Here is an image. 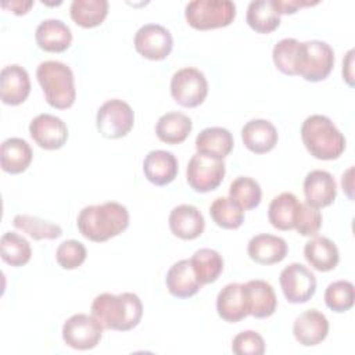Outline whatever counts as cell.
<instances>
[{"label":"cell","mask_w":355,"mask_h":355,"mask_svg":"<svg viewBox=\"0 0 355 355\" xmlns=\"http://www.w3.org/2000/svg\"><path fill=\"white\" fill-rule=\"evenodd\" d=\"M135 49L144 58L159 61L166 58L173 47L171 32L159 24H144L135 33Z\"/></svg>","instance_id":"7c38bea8"},{"label":"cell","mask_w":355,"mask_h":355,"mask_svg":"<svg viewBox=\"0 0 355 355\" xmlns=\"http://www.w3.org/2000/svg\"><path fill=\"white\" fill-rule=\"evenodd\" d=\"M86 255V247L78 240H65L55 251V259L64 269H76L85 262Z\"/></svg>","instance_id":"f35d334b"},{"label":"cell","mask_w":355,"mask_h":355,"mask_svg":"<svg viewBox=\"0 0 355 355\" xmlns=\"http://www.w3.org/2000/svg\"><path fill=\"white\" fill-rule=\"evenodd\" d=\"M304 257L308 263L319 272H329L334 269L340 261L337 245L324 236H315L306 241L304 247Z\"/></svg>","instance_id":"d4e9b609"},{"label":"cell","mask_w":355,"mask_h":355,"mask_svg":"<svg viewBox=\"0 0 355 355\" xmlns=\"http://www.w3.org/2000/svg\"><path fill=\"white\" fill-rule=\"evenodd\" d=\"M247 24L258 33H270L280 25V14L270 0H252L247 7Z\"/></svg>","instance_id":"f546056e"},{"label":"cell","mask_w":355,"mask_h":355,"mask_svg":"<svg viewBox=\"0 0 355 355\" xmlns=\"http://www.w3.org/2000/svg\"><path fill=\"white\" fill-rule=\"evenodd\" d=\"M12 225L35 240H54L62 234V229L60 225L26 214L15 215L12 219Z\"/></svg>","instance_id":"d590c367"},{"label":"cell","mask_w":355,"mask_h":355,"mask_svg":"<svg viewBox=\"0 0 355 355\" xmlns=\"http://www.w3.org/2000/svg\"><path fill=\"white\" fill-rule=\"evenodd\" d=\"M334 51L330 44L322 40L300 42L295 55V75L308 82L326 79L334 67Z\"/></svg>","instance_id":"5b68a950"},{"label":"cell","mask_w":355,"mask_h":355,"mask_svg":"<svg viewBox=\"0 0 355 355\" xmlns=\"http://www.w3.org/2000/svg\"><path fill=\"white\" fill-rule=\"evenodd\" d=\"M282 291L291 304H302L311 300L316 291L315 275L302 263L287 265L279 276Z\"/></svg>","instance_id":"8fae6325"},{"label":"cell","mask_w":355,"mask_h":355,"mask_svg":"<svg viewBox=\"0 0 355 355\" xmlns=\"http://www.w3.org/2000/svg\"><path fill=\"white\" fill-rule=\"evenodd\" d=\"M216 311L218 315L229 322L236 323L248 316V305L243 283H229L226 284L216 297Z\"/></svg>","instance_id":"d6986e66"},{"label":"cell","mask_w":355,"mask_h":355,"mask_svg":"<svg viewBox=\"0 0 355 355\" xmlns=\"http://www.w3.org/2000/svg\"><path fill=\"white\" fill-rule=\"evenodd\" d=\"M36 78L44 93L46 101L58 110L69 108L76 97L72 69L55 60H47L37 65Z\"/></svg>","instance_id":"277c9868"},{"label":"cell","mask_w":355,"mask_h":355,"mask_svg":"<svg viewBox=\"0 0 355 355\" xmlns=\"http://www.w3.org/2000/svg\"><path fill=\"white\" fill-rule=\"evenodd\" d=\"M233 136L226 128L211 126L202 129L196 137L197 153L223 159L233 150Z\"/></svg>","instance_id":"4316f807"},{"label":"cell","mask_w":355,"mask_h":355,"mask_svg":"<svg viewBox=\"0 0 355 355\" xmlns=\"http://www.w3.org/2000/svg\"><path fill=\"white\" fill-rule=\"evenodd\" d=\"M190 263L201 284L214 283L223 270V258L212 248L197 250L190 258Z\"/></svg>","instance_id":"4dcf8cb0"},{"label":"cell","mask_w":355,"mask_h":355,"mask_svg":"<svg viewBox=\"0 0 355 355\" xmlns=\"http://www.w3.org/2000/svg\"><path fill=\"white\" fill-rule=\"evenodd\" d=\"M351 175H352V166L348 168L345 171V173H343V178H341L343 189L347 191L349 198H352V193H351V190H352V178H351Z\"/></svg>","instance_id":"f6af8a7d"},{"label":"cell","mask_w":355,"mask_h":355,"mask_svg":"<svg viewBox=\"0 0 355 355\" xmlns=\"http://www.w3.org/2000/svg\"><path fill=\"white\" fill-rule=\"evenodd\" d=\"M320 226H322L320 211L306 202H301L297 212L294 229L302 236H316Z\"/></svg>","instance_id":"ab89813d"},{"label":"cell","mask_w":355,"mask_h":355,"mask_svg":"<svg viewBox=\"0 0 355 355\" xmlns=\"http://www.w3.org/2000/svg\"><path fill=\"white\" fill-rule=\"evenodd\" d=\"M193 128L191 119L179 111H169L161 115L155 125L158 139L166 144H179L187 139Z\"/></svg>","instance_id":"83f0119b"},{"label":"cell","mask_w":355,"mask_h":355,"mask_svg":"<svg viewBox=\"0 0 355 355\" xmlns=\"http://www.w3.org/2000/svg\"><path fill=\"white\" fill-rule=\"evenodd\" d=\"M241 139L250 151L265 154L276 146L279 135L272 122L266 119H251L241 128Z\"/></svg>","instance_id":"603a6c76"},{"label":"cell","mask_w":355,"mask_h":355,"mask_svg":"<svg viewBox=\"0 0 355 355\" xmlns=\"http://www.w3.org/2000/svg\"><path fill=\"white\" fill-rule=\"evenodd\" d=\"M129 225V212L116 201L87 205L80 209L76 226L80 234L92 241L101 243L122 233Z\"/></svg>","instance_id":"6da1fadb"},{"label":"cell","mask_w":355,"mask_h":355,"mask_svg":"<svg viewBox=\"0 0 355 355\" xmlns=\"http://www.w3.org/2000/svg\"><path fill=\"white\" fill-rule=\"evenodd\" d=\"M300 42L294 37H284L273 46L272 58L276 68L286 75H295V55Z\"/></svg>","instance_id":"74e56055"},{"label":"cell","mask_w":355,"mask_h":355,"mask_svg":"<svg viewBox=\"0 0 355 355\" xmlns=\"http://www.w3.org/2000/svg\"><path fill=\"white\" fill-rule=\"evenodd\" d=\"M165 283L168 291L178 298H189L198 293L202 286L193 270L190 259L175 262L166 272Z\"/></svg>","instance_id":"cb8c5ba5"},{"label":"cell","mask_w":355,"mask_h":355,"mask_svg":"<svg viewBox=\"0 0 355 355\" xmlns=\"http://www.w3.org/2000/svg\"><path fill=\"white\" fill-rule=\"evenodd\" d=\"M287 251L288 247L286 240L269 233H259L252 236L247 245L250 258L261 265H272L283 261L287 255Z\"/></svg>","instance_id":"ac0fdd59"},{"label":"cell","mask_w":355,"mask_h":355,"mask_svg":"<svg viewBox=\"0 0 355 355\" xmlns=\"http://www.w3.org/2000/svg\"><path fill=\"white\" fill-rule=\"evenodd\" d=\"M352 55H354V50H349L347 53L345 60L343 61V76L344 79L348 82V85L354 86V76H352Z\"/></svg>","instance_id":"ee69618b"},{"label":"cell","mask_w":355,"mask_h":355,"mask_svg":"<svg viewBox=\"0 0 355 355\" xmlns=\"http://www.w3.org/2000/svg\"><path fill=\"white\" fill-rule=\"evenodd\" d=\"M171 94L182 107L193 108L200 105L208 94L205 75L194 67L178 69L171 79Z\"/></svg>","instance_id":"ba28073f"},{"label":"cell","mask_w":355,"mask_h":355,"mask_svg":"<svg viewBox=\"0 0 355 355\" xmlns=\"http://www.w3.org/2000/svg\"><path fill=\"white\" fill-rule=\"evenodd\" d=\"M232 351L236 355H262L265 352V341L259 333L244 330L233 338Z\"/></svg>","instance_id":"60d3db41"},{"label":"cell","mask_w":355,"mask_h":355,"mask_svg":"<svg viewBox=\"0 0 355 355\" xmlns=\"http://www.w3.org/2000/svg\"><path fill=\"white\" fill-rule=\"evenodd\" d=\"M103 329V324L93 315L75 313L62 326V340L73 349H92L100 343Z\"/></svg>","instance_id":"30bf717a"},{"label":"cell","mask_w":355,"mask_h":355,"mask_svg":"<svg viewBox=\"0 0 355 355\" xmlns=\"http://www.w3.org/2000/svg\"><path fill=\"white\" fill-rule=\"evenodd\" d=\"M133 123L135 112L132 107L123 100H107L97 110L96 126L103 137L121 139L130 132Z\"/></svg>","instance_id":"52a82bcc"},{"label":"cell","mask_w":355,"mask_h":355,"mask_svg":"<svg viewBox=\"0 0 355 355\" xmlns=\"http://www.w3.org/2000/svg\"><path fill=\"white\" fill-rule=\"evenodd\" d=\"M304 194L305 202L315 208L330 205L337 196V184L333 175L323 169L308 172L304 179Z\"/></svg>","instance_id":"2e32d148"},{"label":"cell","mask_w":355,"mask_h":355,"mask_svg":"<svg viewBox=\"0 0 355 355\" xmlns=\"http://www.w3.org/2000/svg\"><path fill=\"white\" fill-rule=\"evenodd\" d=\"M301 139L311 155L318 159H336L345 150V137L333 121L320 114L305 118L301 125Z\"/></svg>","instance_id":"3957f363"},{"label":"cell","mask_w":355,"mask_h":355,"mask_svg":"<svg viewBox=\"0 0 355 355\" xmlns=\"http://www.w3.org/2000/svg\"><path fill=\"white\" fill-rule=\"evenodd\" d=\"M92 315L104 329L128 331L136 327L143 315V304L135 293H103L92 302Z\"/></svg>","instance_id":"7a4b0ae2"},{"label":"cell","mask_w":355,"mask_h":355,"mask_svg":"<svg viewBox=\"0 0 355 355\" xmlns=\"http://www.w3.org/2000/svg\"><path fill=\"white\" fill-rule=\"evenodd\" d=\"M270 1L279 14H293L301 7L318 4V1H309V0H270Z\"/></svg>","instance_id":"b9f144b4"},{"label":"cell","mask_w":355,"mask_h":355,"mask_svg":"<svg viewBox=\"0 0 355 355\" xmlns=\"http://www.w3.org/2000/svg\"><path fill=\"white\" fill-rule=\"evenodd\" d=\"M33 153L26 140L21 137H10L1 143L0 147V165L7 173L17 175L24 172L31 161Z\"/></svg>","instance_id":"484cf974"},{"label":"cell","mask_w":355,"mask_h":355,"mask_svg":"<svg viewBox=\"0 0 355 355\" xmlns=\"http://www.w3.org/2000/svg\"><path fill=\"white\" fill-rule=\"evenodd\" d=\"M329 333V320L318 309H306L300 313L293 324L295 340L304 347H313L322 343Z\"/></svg>","instance_id":"9a60e30c"},{"label":"cell","mask_w":355,"mask_h":355,"mask_svg":"<svg viewBox=\"0 0 355 355\" xmlns=\"http://www.w3.org/2000/svg\"><path fill=\"white\" fill-rule=\"evenodd\" d=\"M243 284L250 315L258 319H263L275 313L277 300L270 283L261 279H254Z\"/></svg>","instance_id":"44dd1931"},{"label":"cell","mask_w":355,"mask_h":355,"mask_svg":"<svg viewBox=\"0 0 355 355\" xmlns=\"http://www.w3.org/2000/svg\"><path fill=\"white\" fill-rule=\"evenodd\" d=\"M355 288L348 280H336L324 291V302L334 312H347L354 306Z\"/></svg>","instance_id":"8d00e7d4"},{"label":"cell","mask_w":355,"mask_h":355,"mask_svg":"<svg viewBox=\"0 0 355 355\" xmlns=\"http://www.w3.org/2000/svg\"><path fill=\"white\" fill-rule=\"evenodd\" d=\"M1 259L11 266H22L32 257L29 241L15 232H6L0 239Z\"/></svg>","instance_id":"d6a6232c"},{"label":"cell","mask_w":355,"mask_h":355,"mask_svg":"<svg viewBox=\"0 0 355 355\" xmlns=\"http://www.w3.org/2000/svg\"><path fill=\"white\" fill-rule=\"evenodd\" d=\"M171 232L182 240H194L204 232L205 220L201 211L190 204L175 207L168 218Z\"/></svg>","instance_id":"e0dca14e"},{"label":"cell","mask_w":355,"mask_h":355,"mask_svg":"<svg viewBox=\"0 0 355 355\" xmlns=\"http://www.w3.org/2000/svg\"><path fill=\"white\" fill-rule=\"evenodd\" d=\"M212 220L223 229H237L244 222V209L230 197H218L209 207Z\"/></svg>","instance_id":"e575fe53"},{"label":"cell","mask_w":355,"mask_h":355,"mask_svg":"<svg viewBox=\"0 0 355 355\" xmlns=\"http://www.w3.org/2000/svg\"><path fill=\"white\" fill-rule=\"evenodd\" d=\"M37 46L49 53H62L72 42V32L69 26L61 19H43L35 32Z\"/></svg>","instance_id":"7402d4cb"},{"label":"cell","mask_w":355,"mask_h":355,"mask_svg":"<svg viewBox=\"0 0 355 355\" xmlns=\"http://www.w3.org/2000/svg\"><path fill=\"white\" fill-rule=\"evenodd\" d=\"M29 133L35 143L44 150L61 148L68 139L65 122L53 114H39L29 123Z\"/></svg>","instance_id":"4fadbf2b"},{"label":"cell","mask_w":355,"mask_h":355,"mask_svg":"<svg viewBox=\"0 0 355 355\" xmlns=\"http://www.w3.org/2000/svg\"><path fill=\"white\" fill-rule=\"evenodd\" d=\"M229 197L243 209H254L259 205L262 190L259 183L250 176L236 178L229 187Z\"/></svg>","instance_id":"836d02e7"},{"label":"cell","mask_w":355,"mask_h":355,"mask_svg":"<svg viewBox=\"0 0 355 355\" xmlns=\"http://www.w3.org/2000/svg\"><path fill=\"white\" fill-rule=\"evenodd\" d=\"M184 17L194 29L222 28L233 22L236 4L230 0H193L186 4Z\"/></svg>","instance_id":"8992f818"},{"label":"cell","mask_w":355,"mask_h":355,"mask_svg":"<svg viewBox=\"0 0 355 355\" xmlns=\"http://www.w3.org/2000/svg\"><path fill=\"white\" fill-rule=\"evenodd\" d=\"M178 159L166 150H153L143 161V172L148 182L155 186H165L173 182L178 175Z\"/></svg>","instance_id":"ffe728a7"},{"label":"cell","mask_w":355,"mask_h":355,"mask_svg":"<svg viewBox=\"0 0 355 355\" xmlns=\"http://www.w3.org/2000/svg\"><path fill=\"white\" fill-rule=\"evenodd\" d=\"M226 165L223 159L196 153L189 159L186 179L189 186L198 193L215 190L223 180Z\"/></svg>","instance_id":"9c48e42d"},{"label":"cell","mask_w":355,"mask_h":355,"mask_svg":"<svg viewBox=\"0 0 355 355\" xmlns=\"http://www.w3.org/2000/svg\"><path fill=\"white\" fill-rule=\"evenodd\" d=\"M31 93V79L28 71L18 65L11 64L0 72V97L4 104L18 105L26 100Z\"/></svg>","instance_id":"5bb4252c"},{"label":"cell","mask_w":355,"mask_h":355,"mask_svg":"<svg viewBox=\"0 0 355 355\" xmlns=\"http://www.w3.org/2000/svg\"><path fill=\"white\" fill-rule=\"evenodd\" d=\"M300 204L298 198L290 191H283L273 197L268 208V218L272 226L279 230L294 229Z\"/></svg>","instance_id":"f1b7e54d"},{"label":"cell","mask_w":355,"mask_h":355,"mask_svg":"<svg viewBox=\"0 0 355 355\" xmlns=\"http://www.w3.org/2000/svg\"><path fill=\"white\" fill-rule=\"evenodd\" d=\"M71 18L83 28L100 25L108 14L107 0H73L69 7Z\"/></svg>","instance_id":"1f68e13d"},{"label":"cell","mask_w":355,"mask_h":355,"mask_svg":"<svg viewBox=\"0 0 355 355\" xmlns=\"http://www.w3.org/2000/svg\"><path fill=\"white\" fill-rule=\"evenodd\" d=\"M33 6V1H19V0H12V1H1V7L8 8L10 11L21 15L28 12V10Z\"/></svg>","instance_id":"7bdbcfd3"}]
</instances>
